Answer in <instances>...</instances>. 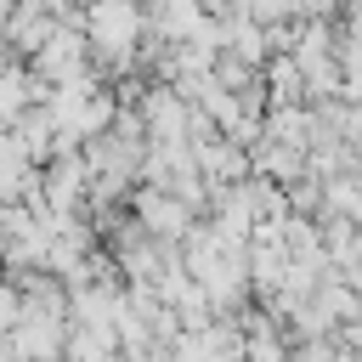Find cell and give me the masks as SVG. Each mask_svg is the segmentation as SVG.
Returning <instances> with one entry per match:
<instances>
[{
	"label": "cell",
	"mask_w": 362,
	"mask_h": 362,
	"mask_svg": "<svg viewBox=\"0 0 362 362\" xmlns=\"http://www.w3.org/2000/svg\"><path fill=\"white\" fill-rule=\"evenodd\" d=\"M11 351L23 362H62L68 356V339H74V317H45V311H28L17 322V334H6Z\"/></svg>",
	"instance_id": "5b68a950"
},
{
	"label": "cell",
	"mask_w": 362,
	"mask_h": 362,
	"mask_svg": "<svg viewBox=\"0 0 362 362\" xmlns=\"http://www.w3.org/2000/svg\"><path fill=\"white\" fill-rule=\"evenodd\" d=\"M260 79H266L272 107H300V102H305V74H300V62H294L288 51H283V57H272ZM305 107H311V102H305Z\"/></svg>",
	"instance_id": "9c48e42d"
},
{
	"label": "cell",
	"mask_w": 362,
	"mask_h": 362,
	"mask_svg": "<svg viewBox=\"0 0 362 362\" xmlns=\"http://www.w3.org/2000/svg\"><path fill=\"white\" fill-rule=\"evenodd\" d=\"M141 124H147V141L158 147H175V141H192V102L175 90V85H147L141 96Z\"/></svg>",
	"instance_id": "277c9868"
},
{
	"label": "cell",
	"mask_w": 362,
	"mask_h": 362,
	"mask_svg": "<svg viewBox=\"0 0 362 362\" xmlns=\"http://www.w3.org/2000/svg\"><path fill=\"white\" fill-rule=\"evenodd\" d=\"M249 158H255V175H260V181H277L283 192L305 181V153H294V147H283V141H266V136H260V141L249 147Z\"/></svg>",
	"instance_id": "ba28073f"
},
{
	"label": "cell",
	"mask_w": 362,
	"mask_h": 362,
	"mask_svg": "<svg viewBox=\"0 0 362 362\" xmlns=\"http://www.w3.org/2000/svg\"><path fill=\"white\" fill-rule=\"evenodd\" d=\"M130 215L141 221V232H147V238H158V243H170V249H187V238L204 226V215H198V209H187V204H181L175 192H164V187H136Z\"/></svg>",
	"instance_id": "7a4b0ae2"
},
{
	"label": "cell",
	"mask_w": 362,
	"mask_h": 362,
	"mask_svg": "<svg viewBox=\"0 0 362 362\" xmlns=\"http://www.w3.org/2000/svg\"><path fill=\"white\" fill-rule=\"evenodd\" d=\"M181 260H187V272H192V283L209 294V305H215V317H243L249 305V294H255V283H249V243H232V238H221L209 221L187 238V249H181Z\"/></svg>",
	"instance_id": "6da1fadb"
},
{
	"label": "cell",
	"mask_w": 362,
	"mask_h": 362,
	"mask_svg": "<svg viewBox=\"0 0 362 362\" xmlns=\"http://www.w3.org/2000/svg\"><path fill=\"white\" fill-rule=\"evenodd\" d=\"M57 23H62V17H57V6H45V0L17 6V11H11V28H6V45H11V51H23V57L34 62V57H40V45L57 34Z\"/></svg>",
	"instance_id": "52a82bcc"
},
{
	"label": "cell",
	"mask_w": 362,
	"mask_h": 362,
	"mask_svg": "<svg viewBox=\"0 0 362 362\" xmlns=\"http://www.w3.org/2000/svg\"><path fill=\"white\" fill-rule=\"evenodd\" d=\"M192 158H198V175L209 181V192H215V187H243V181L255 175V158H249V147H238L232 136L192 141Z\"/></svg>",
	"instance_id": "8992f818"
},
{
	"label": "cell",
	"mask_w": 362,
	"mask_h": 362,
	"mask_svg": "<svg viewBox=\"0 0 362 362\" xmlns=\"http://www.w3.org/2000/svg\"><path fill=\"white\" fill-rule=\"evenodd\" d=\"M11 11H17V6H6V0H0V40H6V28H11Z\"/></svg>",
	"instance_id": "8fae6325"
},
{
	"label": "cell",
	"mask_w": 362,
	"mask_h": 362,
	"mask_svg": "<svg viewBox=\"0 0 362 362\" xmlns=\"http://www.w3.org/2000/svg\"><path fill=\"white\" fill-rule=\"evenodd\" d=\"M40 192H45L51 215H90V164H85V153H57L45 164Z\"/></svg>",
	"instance_id": "3957f363"
},
{
	"label": "cell",
	"mask_w": 362,
	"mask_h": 362,
	"mask_svg": "<svg viewBox=\"0 0 362 362\" xmlns=\"http://www.w3.org/2000/svg\"><path fill=\"white\" fill-rule=\"evenodd\" d=\"M17 322H23V288L11 277H0V339L17 334Z\"/></svg>",
	"instance_id": "30bf717a"
}]
</instances>
